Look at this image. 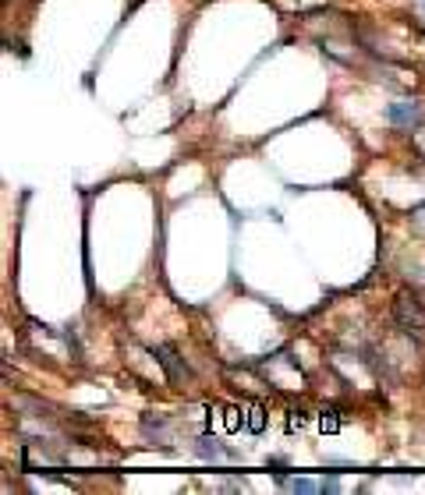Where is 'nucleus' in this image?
<instances>
[{
	"instance_id": "1",
	"label": "nucleus",
	"mask_w": 425,
	"mask_h": 495,
	"mask_svg": "<svg viewBox=\"0 0 425 495\" xmlns=\"http://www.w3.org/2000/svg\"><path fill=\"white\" fill-rule=\"evenodd\" d=\"M394 318H397V325L404 329V333H411V337H425V308H422V301H418V297H411V294H397V297H394Z\"/></svg>"
},
{
	"instance_id": "2",
	"label": "nucleus",
	"mask_w": 425,
	"mask_h": 495,
	"mask_svg": "<svg viewBox=\"0 0 425 495\" xmlns=\"http://www.w3.org/2000/svg\"><path fill=\"white\" fill-rule=\"evenodd\" d=\"M152 357L164 364V371H167L171 382H185V378H188V368H185V361L178 357V350H174L171 343H156V347H152Z\"/></svg>"
},
{
	"instance_id": "3",
	"label": "nucleus",
	"mask_w": 425,
	"mask_h": 495,
	"mask_svg": "<svg viewBox=\"0 0 425 495\" xmlns=\"http://www.w3.org/2000/svg\"><path fill=\"white\" fill-rule=\"evenodd\" d=\"M387 117H390V124H397V128H418V124H422V103H408V99L390 103V106H387Z\"/></svg>"
},
{
	"instance_id": "4",
	"label": "nucleus",
	"mask_w": 425,
	"mask_h": 495,
	"mask_svg": "<svg viewBox=\"0 0 425 495\" xmlns=\"http://www.w3.org/2000/svg\"><path fill=\"white\" fill-rule=\"evenodd\" d=\"M248 424V414H241V407H224V428L234 435V431H241Z\"/></svg>"
},
{
	"instance_id": "5",
	"label": "nucleus",
	"mask_w": 425,
	"mask_h": 495,
	"mask_svg": "<svg viewBox=\"0 0 425 495\" xmlns=\"http://www.w3.org/2000/svg\"><path fill=\"white\" fill-rule=\"evenodd\" d=\"M195 453L206 457V460H220V457H224V450L217 446V438H209V435H202L199 443H195Z\"/></svg>"
},
{
	"instance_id": "6",
	"label": "nucleus",
	"mask_w": 425,
	"mask_h": 495,
	"mask_svg": "<svg viewBox=\"0 0 425 495\" xmlns=\"http://www.w3.org/2000/svg\"><path fill=\"white\" fill-rule=\"evenodd\" d=\"M248 431H266V407L262 404H252V411H248V424H245Z\"/></svg>"
},
{
	"instance_id": "7",
	"label": "nucleus",
	"mask_w": 425,
	"mask_h": 495,
	"mask_svg": "<svg viewBox=\"0 0 425 495\" xmlns=\"http://www.w3.org/2000/svg\"><path fill=\"white\" fill-rule=\"evenodd\" d=\"M319 431H323V435L340 431V418H337L333 411H323V414H319Z\"/></svg>"
},
{
	"instance_id": "8",
	"label": "nucleus",
	"mask_w": 425,
	"mask_h": 495,
	"mask_svg": "<svg viewBox=\"0 0 425 495\" xmlns=\"http://www.w3.org/2000/svg\"><path fill=\"white\" fill-rule=\"evenodd\" d=\"M142 431H145V435H164V431H167V421L145 414V418H142Z\"/></svg>"
},
{
	"instance_id": "9",
	"label": "nucleus",
	"mask_w": 425,
	"mask_h": 495,
	"mask_svg": "<svg viewBox=\"0 0 425 495\" xmlns=\"http://www.w3.org/2000/svg\"><path fill=\"white\" fill-rule=\"evenodd\" d=\"M287 488H294V492H301V495H312V492H319V485H315L312 478H287Z\"/></svg>"
},
{
	"instance_id": "10",
	"label": "nucleus",
	"mask_w": 425,
	"mask_h": 495,
	"mask_svg": "<svg viewBox=\"0 0 425 495\" xmlns=\"http://www.w3.org/2000/svg\"><path fill=\"white\" fill-rule=\"evenodd\" d=\"M305 424V414L301 411H291V418H287V431H298Z\"/></svg>"
},
{
	"instance_id": "11",
	"label": "nucleus",
	"mask_w": 425,
	"mask_h": 495,
	"mask_svg": "<svg viewBox=\"0 0 425 495\" xmlns=\"http://www.w3.org/2000/svg\"><path fill=\"white\" fill-rule=\"evenodd\" d=\"M319 492H330V495H333V492H340V481H337V478H326V481H319Z\"/></svg>"
},
{
	"instance_id": "12",
	"label": "nucleus",
	"mask_w": 425,
	"mask_h": 495,
	"mask_svg": "<svg viewBox=\"0 0 425 495\" xmlns=\"http://www.w3.org/2000/svg\"><path fill=\"white\" fill-rule=\"evenodd\" d=\"M422 4H425V0H422Z\"/></svg>"
}]
</instances>
